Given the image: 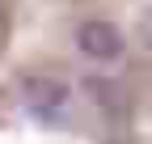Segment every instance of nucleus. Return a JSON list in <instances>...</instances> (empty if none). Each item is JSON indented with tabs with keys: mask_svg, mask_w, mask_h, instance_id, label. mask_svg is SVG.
<instances>
[]
</instances>
